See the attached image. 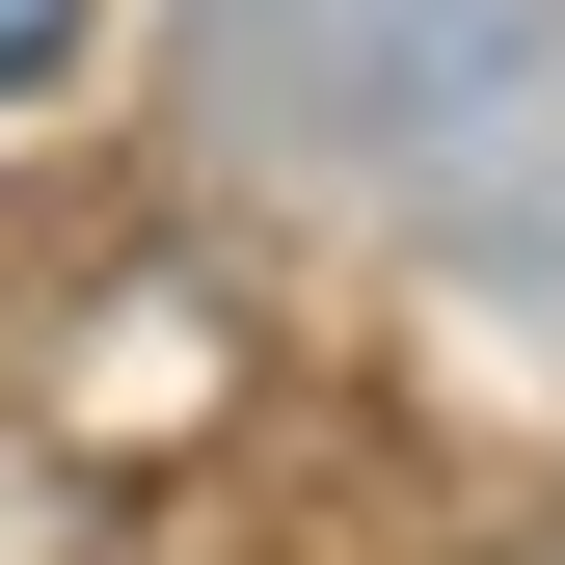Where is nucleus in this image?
I'll return each instance as SVG.
<instances>
[{
	"label": "nucleus",
	"mask_w": 565,
	"mask_h": 565,
	"mask_svg": "<svg viewBox=\"0 0 565 565\" xmlns=\"http://www.w3.org/2000/svg\"><path fill=\"white\" fill-rule=\"evenodd\" d=\"M54 54H82V0H0V108H28V82H54Z\"/></svg>",
	"instance_id": "nucleus-1"
}]
</instances>
